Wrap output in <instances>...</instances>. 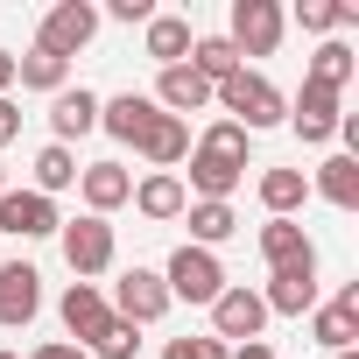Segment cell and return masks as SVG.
Returning a JSON list of instances; mask_svg holds the SVG:
<instances>
[{
	"mask_svg": "<svg viewBox=\"0 0 359 359\" xmlns=\"http://www.w3.org/2000/svg\"><path fill=\"white\" fill-rule=\"evenodd\" d=\"M310 36H331V29H345V22H359V0H303V15H296Z\"/></svg>",
	"mask_w": 359,
	"mask_h": 359,
	"instance_id": "obj_30",
	"label": "cell"
},
{
	"mask_svg": "<svg viewBox=\"0 0 359 359\" xmlns=\"http://www.w3.org/2000/svg\"><path fill=\"white\" fill-rule=\"evenodd\" d=\"M106 324H113V310H106V296H99L92 282H71V289H64V331H71L78 345H92V338H99Z\"/></svg>",
	"mask_w": 359,
	"mask_h": 359,
	"instance_id": "obj_16",
	"label": "cell"
},
{
	"mask_svg": "<svg viewBox=\"0 0 359 359\" xmlns=\"http://www.w3.org/2000/svg\"><path fill=\"white\" fill-rule=\"evenodd\" d=\"M352 71H359V57H352L345 43H324V50L310 57V85H324V92H345Z\"/></svg>",
	"mask_w": 359,
	"mask_h": 359,
	"instance_id": "obj_28",
	"label": "cell"
},
{
	"mask_svg": "<svg viewBox=\"0 0 359 359\" xmlns=\"http://www.w3.org/2000/svg\"><path fill=\"white\" fill-rule=\"evenodd\" d=\"M0 359H15V352H0Z\"/></svg>",
	"mask_w": 359,
	"mask_h": 359,
	"instance_id": "obj_40",
	"label": "cell"
},
{
	"mask_svg": "<svg viewBox=\"0 0 359 359\" xmlns=\"http://www.w3.org/2000/svg\"><path fill=\"white\" fill-rule=\"evenodd\" d=\"M261 261L275 275H296V268H317V247H310V233L296 219H268L261 226Z\"/></svg>",
	"mask_w": 359,
	"mask_h": 359,
	"instance_id": "obj_9",
	"label": "cell"
},
{
	"mask_svg": "<svg viewBox=\"0 0 359 359\" xmlns=\"http://www.w3.org/2000/svg\"><path fill=\"white\" fill-rule=\"evenodd\" d=\"M0 191H8V162H0Z\"/></svg>",
	"mask_w": 359,
	"mask_h": 359,
	"instance_id": "obj_38",
	"label": "cell"
},
{
	"mask_svg": "<svg viewBox=\"0 0 359 359\" xmlns=\"http://www.w3.org/2000/svg\"><path fill=\"white\" fill-rule=\"evenodd\" d=\"M310 338L331 345V352H352V338H359V282H345L324 310H310Z\"/></svg>",
	"mask_w": 359,
	"mask_h": 359,
	"instance_id": "obj_11",
	"label": "cell"
},
{
	"mask_svg": "<svg viewBox=\"0 0 359 359\" xmlns=\"http://www.w3.org/2000/svg\"><path fill=\"white\" fill-rule=\"evenodd\" d=\"M99 127V99L78 85V92H57V106H50V134H57V148H71L78 134H92Z\"/></svg>",
	"mask_w": 359,
	"mask_h": 359,
	"instance_id": "obj_18",
	"label": "cell"
},
{
	"mask_svg": "<svg viewBox=\"0 0 359 359\" xmlns=\"http://www.w3.org/2000/svg\"><path fill=\"white\" fill-rule=\"evenodd\" d=\"M261 303H268L275 317H310V310H317V268H296V275H275Z\"/></svg>",
	"mask_w": 359,
	"mask_h": 359,
	"instance_id": "obj_19",
	"label": "cell"
},
{
	"mask_svg": "<svg viewBox=\"0 0 359 359\" xmlns=\"http://www.w3.org/2000/svg\"><path fill=\"white\" fill-rule=\"evenodd\" d=\"M71 184H78V155L50 141V148L36 155V198H57V191H71Z\"/></svg>",
	"mask_w": 359,
	"mask_h": 359,
	"instance_id": "obj_27",
	"label": "cell"
},
{
	"mask_svg": "<svg viewBox=\"0 0 359 359\" xmlns=\"http://www.w3.org/2000/svg\"><path fill=\"white\" fill-rule=\"evenodd\" d=\"M162 310H169V282H162L155 268H127V275H120V289H113V317L141 331V324H155Z\"/></svg>",
	"mask_w": 359,
	"mask_h": 359,
	"instance_id": "obj_6",
	"label": "cell"
},
{
	"mask_svg": "<svg viewBox=\"0 0 359 359\" xmlns=\"http://www.w3.org/2000/svg\"><path fill=\"white\" fill-rule=\"evenodd\" d=\"M57 233H64V261H71L78 282H92V275L113 268V226H106V219L85 212V219H71V226H57Z\"/></svg>",
	"mask_w": 359,
	"mask_h": 359,
	"instance_id": "obj_4",
	"label": "cell"
},
{
	"mask_svg": "<svg viewBox=\"0 0 359 359\" xmlns=\"http://www.w3.org/2000/svg\"><path fill=\"white\" fill-rule=\"evenodd\" d=\"M331 359H359V352H331Z\"/></svg>",
	"mask_w": 359,
	"mask_h": 359,
	"instance_id": "obj_39",
	"label": "cell"
},
{
	"mask_svg": "<svg viewBox=\"0 0 359 359\" xmlns=\"http://www.w3.org/2000/svg\"><path fill=\"white\" fill-rule=\"evenodd\" d=\"M162 359H233V352H226L219 338H169Z\"/></svg>",
	"mask_w": 359,
	"mask_h": 359,
	"instance_id": "obj_32",
	"label": "cell"
},
{
	"mask_svg": "<svg viewBox=\"0 0 359 359\" xmlns=\"http://www.w3.org/2000/svg\"><path fill=\"white\" fill-rule=\"evenodd\" d=\"M338 120H345V113H338V92H324V85H310V78H303V92H296V106H289V127L317 148V141H331V134H338Z\"/></svg>",
	"mask_w": 359,
	"mask_h": 359,
	"instance_id": "obj_12",
	"label": "cell"
},
{
	"mask_svg": "<svg viewBox=\"0 0 359 359\" xmlns=\"http://www.w3.org/2000/svg\"><path fill=\"white\" fill-rule=\"evenodd\" d=\"M261 324H268V303L254 289H219V303H212V338L219 345L226 338H261Z\"/></svg>",
	"mask_w": 359,
	"mask_h": 359,
	"instance_id": "obj_10",
	"label": "cell"
},
{
	"mask_svg": "<svg viewBox=\"0 0 359 359\" xmlns=\"http://www.w3.org/2000/svg\"><path fill=\"white\" fill-rule=\"evenodd\" d=\"M162 282H169V303H176V296H184V303H219L226 268H219V254H205V247H176L169 268H162Z\"/></svg>",
	"mask_w": 359,
	"mask_h": 359,
	"instance_id": "obj_3",
	"label": "cell"
},
{
	"mask_svg": "<svg viewBox=\"0 0 359 359\" xmlns=\"http://www.w3.org/2000/svg\"><path fill=\"white\" fill-rule=\"evenodd\" d=\"M64 57H50V50H29V57H15V78L29 85V92H64Z\"/></svg>",
	"mask_w": 359,
	"mask_h": 359,
	"instance_id": "obj_29",
	"label": "cell"
},
{
	"mask_svg": "<svg viewBox=\"0 0 359 359\" xmlns=\"http://www.w3.org/2000/svg\"><path fill=\"white\" fill-rule=\"evenodd\" d=\"M92 36H99V8H85V0H64V8H50V15H43L36 50H50V57H64V64H71Z\"/></svg>",
	"mask_w": 359,
	"mask_h": 359,
	"instance_id": "obj_5",
	"label": "cell"
},
{
	"mask_svg": "<svg viewBox=\"0 0 359 359\" xmlns=\"http://www.w3.org/2000/svg\"><path fill=\"white\" fill-rule=\"evenodd\" d=\"M191 43H198V36H191V22H184V15H148V57H155L162 71H169V64H184V57H191Z\"/></svg>",
	"mask_w": 359,
	"mask_h": 359,
	"instance_id": "obj_21",
	"label": "cell"
},
{
	"mask_svg": "<svg viewBox=\"0 0 359 359\" xmlns=\"http://www.w3.org/2000/svg\"><path fill=\"white\" fill-rule=\"evenodd\" d=\"M191 212V247H219V240H233L240 233V219H233V205H184Z\"/></svg>",
	"mask_w": 359,
	"mask_h": 359,
	"instance_id": "obj_26",
	"label": "cell"
},
{
	"mask_svg": "<svg viewBox=\"0 0 359 359\" xmlns=\"http://www.w3.org/2000/svg\"><path fill=\"white\" fill-rule=\"evenodd\" d=\"M233 359H275V345H261V338H247V345H240Z\"/></svg>",
	"mask_w": 359,
	"mask_h": 359,
	"instance_id": "obj_36",
	"label": "cell"
},
{
	"mask_svg": "<svg viewBox=\"0 0 359 359\" xmlns=\"http://www.w3.org/2000/svg\"><path fill=\"white\" fill-rule=\"evenodd\" d=\"M8 85H15V57L0 50V99H8Z\"/></svg>",
	"mask_w": 359,
	"mask_h": 359,
	"instance_id": "obj_37",
	"label": "cell"
},
{
	"mask_svg": "<svg viewBox=\"0 0 359 359\" xmlns=\"http://www.w3.org/2000/svg\"><path fill=\"white\" fill-rule=\"evenodd\" d=\"M85 352H92V359H134V352H141V338H134V324H120V317H113Z\"/></svg>",
	"mask_w": 359,
	"mask_h": 359,
	"instance_id": "obj_31",
	"label": "cell"
},
{
	"mask_svg": "<svg viewBox=\"0 0 359 359\" xmlns=\"http://www.w3.org/2000/svg\"><path fill=\"white\" fill-rule=\"evenodd\" d=\"M78 191H85L92 219H106V212H120V205L134 198V176H127L120 162H92V169H78Z\"/></svg>",
	"mask_w": 359,
	"mask_h": 359,
	"instance_id": "obj_15",
	"label": "cell"
},
{
	"mask_svg": "<svg viewBox=\"0 0 359 359\" xmlns=\"http://www.w3.org/2000/svg\"><path fill=\"white\" fill-rule=\"evenodd\" d=\"M43 310V275L29 268V261H8V268H0V324H29Z\"/></svg>",
	"mask_w": 359,
	"mask_h": 359,
	"instance_id": "obj_13",
	"label": "cell"
},
{
	"mask_svg": "<svg viewBox=\"0 0 359 359\" xmlns=\"http://www.w3.org/2000/svg\"><path fill=\"white\" fill-rule=\"evenodd\" d=\"M148 120H155V99H141V92H120V99L99 106V127H106L113 141H141Z\"/></svg>",
	"mask_w": 359,
	"mask_h": 359,
	"instance_id": "obj_20",
	"label": "cell"
},
{
	"mask_svg": "<svg viewBox=\"0 0 359 359\" xmlns=\"http://www.w3.org/2000/svg\"><path fill=\"white\" fill-rule=\"evenodd\" d=\"M155 99H162V113L184 120V113H205V106H212V85H205L191 64H169V71H162V85H155Z\"/></svg>",
	"mask_w": 359,
	"mask_h": 359,
	"instance_id": "obj_17",
	"label": "cell"
},
{
	"mask_svg": "<svg viewBox=\"0 0 359 359\" xmlns=\"http://www.w3.org/2000/svg\"><path fill=\"white\" fill-rule=\"evenodd\" d=\"M15 134H22V106H15V99H0V148H8Z\"/></svg>",
	"mask_w": 359,
	"mask_h": 359,
	"instance_id": "obj_34",
	"label": "cell"
},
{
	"mask_svg": "<svg viewBox=\"0 0 359 359\" xmlns=\"http://www.w3.org/2000/svg\"><path fill=\"white\" fill-rule=\"evenodd\" d=\"M155 8H148V0H113V22H148Z\"/></svg>",
	"mask_w": 359,
	"mask_h": 359,
	"instance_id": "obj_35",
	"label": "cell"
},
{
	"mask_svg": "<svg viewBox=\"0 0 359 359\" xmlns=\"http://www.w3.org/2000/svg\"><path fill=\"white\" fill-rule=\"evenodd\" d=\"M240 57H268L282 43V8L275 0H233V36H226Z\"/></svg>",
	"mask_w": 359,
	"mask_h": 359,
	"instance_id": "obj_7",
	"label": "cell"
},
{
	"mask_svg": "<svg viewBox=\"0 0 359 359\" xmlns=\"http://www.w3.org/2000/svg\"><path fill=\"white\" fill-rule=\"evenodd\" d=\"M240 176H247V127L219 120L191 155V191H198V205H226L240 191Z\"/></svg>",
	"mask_w": 359,
	"mask_h": 359,
	"instance_id": "obj_1",
	"label": "cell"
},
{
	"mask_svg": "<svg viewBox=\"0 0 359 359\" xmlns=\"http://www.w3.org/2000/svg\"><path fill=\"white\" fill-rule=\"evenodd\" d=\"M303 198H310V176H303V169H268V176H261V205H268L275 219H289Z\"/></svg>",
	"mask_w": 359,
	"mask_h": 359,
	"instance_id": "obj_25",
	"label": "cell"
},
{
	"mask_svg": "<svg viewBox=\"0 0 359 359\" xmlns=\"http://www.w3.org/2000/svg\"><path fill=\"white\" fill-rule=\"evenodd\" d=\"M191 71H198V78H205V85L219 92V85H226V78L240 71V50H233L226 36H198V43H191Z\"/></svg>",
	"mask_w": 359,
	"mask_h": 359,
	"instance_id": "obj_23",
	"label": "cell"
},
{
	"mask_svg": "<svg viewBox=\"0 0 359 359\" xmlns=\"http://www.w3.org/2000/svg\"><path fill=\"white\" fill-rule=\"evenodd\" d=\"M29 359H92V352H85V345H71V338H50V345H36Z\"/></svg>",
	"mask_w": 359,
	"mask_h": 359,
	"instance_id": "obj_33",
	"label": "cell"
},
{
	"mask_svg": "<svg viewBox=\"0 0 359 359\" xmlns=\"http://www.w3.org/2000/svg\"><path fill=\"white\" fill-rule=\"evenodd\" d=\"M212 99H219V106L233 113V127H247V134H261V127L289 120V99H282V92H275L261 71H247V64H240V71H233V78H226Z\"/></svg>",
	"mask_w": 359,
	"mask_h": 359,
	"instance_id": "obj_2",
	"label": "cell"
},
{
	"mask_svg": "<svg viewBox=\"0 0 359 359\" xmlns=\"http://www.w3.org/2000/svg\"><path fill=\"white\" fill-rule=\"evenodd\" d=\"M134 148H141V155H148V162L169 176L176 162L191 155V120H176V113H162V106H155V120L141 127V141H134Z\"/></svg>",
	"mask_w": 359,
	"mask_h": 359,
	"instance_id": "obj_14",
	"label": "cell"
},
{
	"mask_svg": "<svg viewBox=\"0 0 359 359\" xmlns=\"http://www.w3.org/2000/svg\"><path fill=\"white\" fill-rule=\"evenodd\" d=\"M134 205H141V219H184V205H191V198H184V184H176V176H162V169H155L148 184L134 191Z\"/></svg>",
	"mask_w": 359,
	"mask_h": 359,
	"instance_id": "obj_24",
	"label": "cell"
},
{
	"mask_svg": "<svg viewBox=\"0 0 359 359\" xmlns=\"http://www.w3.org/2000/svg\"><path fill=\"white\" fill-rule=\"evenodd\" d=\"M317 198H331L338 212H359V155H331L317 169Z\"/></svg>",
	"mask_w": 359,
	"mask_h": 359,
	"instance_id": "obj_22",
	"label": "cell"
},
{
	"mask_svg": "<svg viewBox=\"0 0 359 359\" xmlns=\"http://www.w3.org/2000/svg\"><path fill=\"white\" fill-rule=\"evenodd\" d=\"M64 219H57V205L50 198H36V191H0V233H15V240H50Z\"/></svg>",
	"mask_w": 359,
	"mask_h": 359,
	"instance_id": "obj_8",
	"label": "cell"
}]
</instances>
